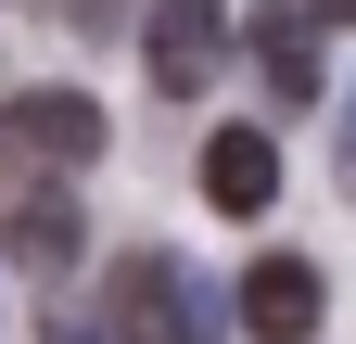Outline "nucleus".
<instances>
[{"label":"nucleus","instance_id":"f257e3e1","mask_svg":"<svg viewBox=\"0 0 356 344\" xmlns=\"http://www.w3.org/2000/svg\"><path fill=\"white\" fill-rule=\"evenodd\" d=\"M115 344H216V306H204V281L178 268L165 242L115 255Z\"/></svg>","mask_w":356,"mask_h":344},{"label":"nucleus","instance_id":"f03ea898","mask_svg":"<svg viewBox=\"0 0 356 344\" xmlns=\"http://www.w3.org/2000/svg\"><path fill=\"white\" fill-rule=\"evenodd\" d=\"M0 141H13V166H38V179H76L115 127H102L89 90H13V102H0Z\"/></svg>","mask_w":356,"mask_h":344},{"label":"nucleus","instance_id":"7ed1b4c3","mask_svg":"<svg viewBox=\"0 0 356 344\" xmlns=\"http://www.w3.org/2000/svg\"><path fill=\"white\" fill-rule=\"evenodd\" d=\"M140 64H153L165 102H204L216 64H229V13H216V0H153L140 13Z\"/></svg>","mask_w":356,"mask_h":344},{"label":"nucleus","instance_id":"20e7f679","mask_svg":"<svg viewBox=\"0 0 356 344\" xmlns=\"http://www.w3.org/2000/svg\"><path fill=\"white\" fill-rule=\"evenodd\" d=\"M229 306H242V331H254V344H318V319H331V281H318V255H254Z\"/></svg>","mask_w":356,"mask_h":344},{"label":"nucleus","instance_id":"39448f33","mask_svg":"<svg viewBox=\"0 0 356 344\" xmlns=\"http://www.w3.org/2000/svg\"><path fill=\"white\" fill-rule=\"evenodd\" d=\"M254 77H267L293 115L331 102V90H318V13H305V0H254Z\"/></svg>","mask_w":356,"mask_h":344},{"label":"nucleus","instance_id":"423d86ee","mask_svg":"<svg viewBox=\"0 0 356 344\" xmlns=\"http://www.w3.org/2000/svg\"><path fill=\"white\" fill-rule=\"evenodd\" d=\"M204 204L216 217H267V204H280V141H267V127H216L204 141Z\"/></svg>","mask_w":356,"mask_h":344},{"label":"nucleus","instance_id":"0eeeda50","mask_svg":"<svg viewBox=\"0 0 356 344\" xmlns=\"http://www.w3.org/2000/svg\"><path fill=\"white\" fill-rule=\"evenodd\" d=\"M76 255H89V217H76V191H51V179H38V191L13 204V268H26V281H64Z\"/></svg>","mask_w":356,"mask_h":344},{"label":"nucleus","instance_id":"6e6552de","mask_svg":"<svg viewBox=\"0 0 356 344\" xmlns=\"http://www.w3.org/2000/svg\"><path fill=\"white\" fill-rule=\"evenodd\" d=\"M127 13H140V0H64V26H76V38H115Z\"/></svg>","mask_w":356,"mask_h":344},{"label":"nucleus","instance_id":"1a4fd4ad","mask_svg":"<svg viewBox=\"0 0 356 344\" xmlns=\"http://www.w3.org/2000/svg\"><path fill=\"white\" fill-rule=\"evenodd\" d=\"M38 344H115V331L89 319V306H51V319H38Z\"/></svg>","mask_w":356,"mask_h":344},{"label":"nucleus","instance_id":"9d476101","mask_svg":"<svg viewBox=\"0 0 356 344\" xmlns=\"http://www.w3.org/2000/svg\"><path fill=\"white\" fill-rule=\"evenodd\" d=\"M331 115H343V191H356V90H343V102H331Z\"/></svg>","mask_w":356,"mask_h":344},{"label":"nucleus","instance_id":"9b49d317","mask_svg":"<svg viewBox=\"0 0 356 344\" xmlns=\"http://www.w3.org/2000/svg\"><path fill=\"white\" fill-rule=\"evenodd\" d=\"M305 13H318V26H356V0H305Z\"/></svg>","mask_w":356,"mask_h":344}]
</instances>
